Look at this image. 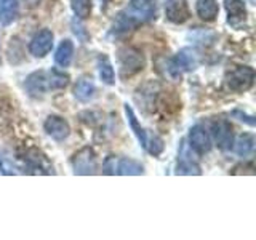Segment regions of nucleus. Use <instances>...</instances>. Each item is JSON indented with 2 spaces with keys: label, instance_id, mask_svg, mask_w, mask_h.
<instances>
[{
  "label": "nucleus",
  "instance_id": "obj_1",
  "mask_svg": "<svg viewBox=\"0 0 256 240\" xmlns=\"http://www.w3.org/2000/svg\"><path fill=\"white\" fill-rule=\"evenodd\" d=\"M157 14V4L156 0H130L126 8H124L120 12L114 22H112V28L109 30L110 37H124L128 32H132L136 29L140 24L149 22L156 18Z\"/></svg>",
  "mask_w": 256,
  "mask_h": 240
},
{
  "label": "nucleus",
  "instance_id": "obj_2",
  "mask_svg": "<svg viewBox=\"0 0 256 240\" xmlns=\"http://www.w3.org/2000/svg\"><path fill=\"white\" fill-rule=\"evenodd\" d=\"M69 84V76L60 72L56 69L50 70H37L32 72V74L26 78V90L32 96H42L46 92H53V90H62L66 88Z\"/></svg>",
  "mask_w": 256,
  "mask_h": 240
},
{
  "label": "nucleus",
  "instance_id": "obj_3",
  "mask_svg": "<svg viewBox=\"0 0 256 240\" xmlns=\"http://www.w3.org/2000/svg\"><path fill=\"white\" fill-rule=\"evenodd\" d=\"M117 61H118V70L120 76L124 78L132 77L138 74L144 68V56L140 50H136L133 46H124L120 48L117 53Z\"/></svg>",
  "mask_w": 256,
  "mask_h": 240
},
{
  "label": "nucleus",
  "instance_id": "obj_4",
  "mask_svg": "<svg viewBox=\"0 0 256 240\" xmlns=\"http://www.w3.org/2000/svg\"><path fill=\"white\" fill-rule=\"evenodd\" d=\"M254 82V69L250 66H237L228 72L226 76V85L229 90L236 93L248 92L253 86Z\"/></svg>",
  "mask_w": 256,
  "mask_h": 240
},
{
  "label": "nucleus",
  "instance_id": "obj_5",
  "mask_svg": "<svg viewBox=\"0 0 256 240\" xmlns=\"http://www.w3.org/2000/svg\"><path fill=\"white\" fill-rule=\"evenodd\" d=\"M210 138H212V142H214L221 150L232 149V144H234L232 125L224 118L213 120L210 126Z\"/></svg>",
  "mask_w": 256,
  "mask_h": 240
},
{
  "label": "nucleus",
  "instance_id": "obj_6",
  "mask_svg": "<svg viewBox=\"0 0 256 240\" xmlns=\"http://www.w3.org/2000/svg\"><path fill=\"white\" fill-rule=\"evenodd\" d=\"M176 173L178 174H200V165L196 158V152L190 149L186 141H181L178 149V165H176Z\"/></svg>",
  "mask_w": 256,
  "mask_h": 240
},
{
  "label": "nucleus",
  "instance_id": "obj_7",
  "mask_svg": "<svg viewBox=\"0 0 256 240\" xmlns=\"http://www.w3.org/2000/svg\"><path fill=\"white\" fill-rule=\"evenodd\" d=\"M72 168L76 174H94L98 170L96 154L92 148H82L72 157Z\"/></svg>",
  "mask_w": 256,
  "mask_h": 240
},
{
  "label": "nucleus",
  "instance_id": "obj_8",
  "mask_svg": "<svg viewBox=\"0 0 256 240\" xmlns=\"http://www.w3.org/2000/svg\"><path fill=\"white\" fill-rule=\"evenodd\" d=\"M188 142L190 149L196 152L197 156H204L208 154L212 149V138L210 133H208L202 125H194L189 130V136H188Z\"/></svg>",
  "mask_w": 256,
  "mask_h": 240
},
{
  "label": "nucleus",
  "instance_id": "obj_9",
  "mask_svg": "<svg viewBox=\"0 0 256 240\" xmlns=\"http://www.w3.org/2000/svg\"><path fill=\"white\" fill-rule=\"evenodd\" d=\"M53 40H54V36L50 29L38 30L37 34L32 37L29 44V53L32 56H36V58H44V56H46L52 52Z\"/></svg>",
  "mask_w": 256,
  "mask_h": 240
},
{
  "label": "nucleus",
  "instance_id": "obj_10",
  "mask_svg": "<svg viewBox=\"0 0 256 240\" xmlns=\"http://www.w3.org/2000/svg\"><path fill=\"white\" fill-rule=\"evenodd\" d=\"M44 128L46 134L54 141H64V140H68V136L70 134L69 122L60 116H48L44 124Z\"/></svg>",
  "mask_w": 256,
  "mask_h": 240
},
{
  "label": "nucleus",
  "instance_id": "obj_11",
  "mask_svg": "<svg viewBox=\"0 0 256 240\" xmlns=\"http://www.w3.org/2000/svg\"><path fill=\"white\" fill-rule=\"evenodd\" d=\"M165 16L173 24H184L190 18V10L188 0H166Z\"/></svg>",
  "mask_w": 256,
  "mask_h": 240
},
{
  "label": "nucleus",
  "instance_id": "obj_12",
  "mask_svg": "<svg viewBox=\"0 0 256 240\" xmlns=\"http://www.w3.org/2000/svg\"><path fill=\"white\" fill-rule=\"evenodd\" d=\"M228 13V24L234 28H240L246 21V6L244 0H224Z\"/></svg>",
  "mask_w": 256,
  "mask_h": 240
},
{
  "label": "nucleus",
  "instance_id": "obj_13",
  "mask_svg": "<svg viewBox=\"0 0 256 240\" xmlns=\"http://www.w3.org/2000/svg\"><path fill=\"white\" fill-rule=\"evenodd\" d=\"M72 58H74V44H72L70 38H64L61 40V44L56 48L54 53V62L58 64L60 68H69Z\"/></svg>",
  "mask_w": 256,
  "mask_h": 240
},
{
  "label": "nucleus",
  "instance_id": "obj_14",
  "mask_svg": "<svg viewBox=\"0 0 256 240\" xmlns=\"http://www.w3.org/2000/svg\"><path fill=\"white\" fill-rule=\"evenodd\" d=\"M196 12L198 18L205 22H212L218 18L220 5L216 0H197L196 2Z\"/></svg>",
  "mask_w": 256,
  "mask_h": 240
},
{
  "label": "nucleus",
  "instance_id": "obj_15",
  "mask_svg": "<svg viewBox=\"0 0 256 240\" xmlns=\"http://www.w3.org/2000/svg\"><path fill=\"white\" fill-rule=\"evenodd\" d=\"M116 173L122 176H136L144 173V166L138 160L130 157H122L116 160Z\"/></svg>",
  "mask_w": 256,
  "mask_h": 240
},
{
  "label": "nucleus",
  "instance_id": "obj_16",
  "mask_svg": "<svg viewBox=\"0 0 256 240\" xmlns=\"http://www.w3.org/2000/svg\"><path fill=\"white\" fill-rule=\"evenodd\" d=\"M157 70L170 82H181V69L176 66V62L170 58H158L156 61Z\"/></svg>",
  "mask_w": 256,
  "mask_h": 240
},
{
  "label": "nucleus",
  "instance_id": "obj_17",
  "mask_svg": "<svg viewBox=\"0 0 256 240\" xmlns=\"http://www.w3.org/2000/svg\"><path fill=\"white\" fill-rule=\"evenodd\" d=\"M20 14L18 0H0V24L8 26L12 24Z\"/></svg>",
  "mask_w": 256,
  "mask_h": 240
},
{
  "label": "nucleus",
  "instance_id": "obj_18",
  "mask_svg": "<svg viewBox=\"0 0 256 240\" xmlns=\"http://www.w3.org/2000/svg\"><path fill=\"white\" fill-rule=\"evenodd\" d=\"M24 160H26L30 168L37 170V173H53V166L48 164V160L45 158V156L40 154L38 150L26 152V157H24Z\"/></svg>",
  "mask_w": 256,
  "mask_h": 240
},
{
  "label": "nucleus",
  "instance_id": "obj_19",
  "mask_svg": "<svg viewBox=\"0 0 256 240\" xmlns=\"http://www.w3.org/2000/svg\"><path fill=\"white\" fill-rule=\"evenodd\" d=\"M125 116H126V118H128V124H130V128H132V132L134 133L136 140H138L141 146H142L144 149H146L148 133H146V130H144V128L141 126V124L138 122V118H136L134 112H133V108H132L128 102H125Z\"/></svg>",
  "mask_w": 256,
  "mask_h": 240
},
{
  "label": "nucleus",
  "instance_id": "obj_20",
  "mask_svg": "<svg viewBox=\"0 0 256 240\" xmlns=\"http://www.w3.org/2000/svg\"><path fill=\"white\" fill-rule=\"evenodd\" d=\"M96 86L90 78H80L74 86V96L82 102H88L94 98Z\"/></svg>",
  "mask_w": 256,
  "mask_h": 240
},
{
  "label": "nucleus",
  "instance_id": "obj_21",
  "mask_svg": "<svg viewBox=\"0 0 256 240\" xmlns=\"http://www.w3.org/2000/svg\"><path fill=\"white\" fill-rule=\"evenodd\" d=\"M234 152L242 158H246L248 156H252V152L254 149V136L250 133H245L242 136H238L237 141L232 144Z\"/></svg>",
  "mask_w": 256,
  "mask_h": 240
},
{
  "label": "nucleus",
  "instance_id": "obj_22",
  "mask_svg": "<svg viewBox=\"0 0 256 240\" xmlns=\"http://www.w3.org/2000/svg\"><path fill=\"white\" fill-rule=\"evenodd\" d=\"M173 61L181 70H194L197 68V56L190 48H182V50H180L178 54L173 58Z\"/></svg>",
  "mask_w": 256,
  "mask_h": 240
},
{
  "label": "nucleus",
  "instance_id": "obj_23",
  "mask_svg": "<svg viewBox=\"0 0 256 240\" xmlns=\"http://www.w3.org/2000/svg\"><path fill=\"white\" fill-rule=\"evenodd\" d=\"M98 74H100V78L102 84H106V85L116 84V72H114V68H112L108 56L101 54L98 58Z\"/></svg>",
  "mask_w": 256,
  "mask_h": 240
},
{
  "label": "nucleus",
  "instance_id": "obj_24",
  "mask_svg": "<svg viewBox=\"0 0 256 240\" xmlns=\"http://www.w3.org/2000/svg\"><path fill=\"white\" fill-rule=\"evenodd\" d=\"M72 12L77 20H88L92 14V0H70Z\"/></svg>",
  "mask_w": 256,
  "mask_h": 240
},
{
  "label": "nucleus",
  "instance_id": "obj_25",
  "mask_svg": "<svg viewBox=\"0 0 256 240\" xmlns=\"http://www.w3.org/2000/svg\"><path fill=\"white\" fill-rule=\"evenodd\" d=\"M146 149L149 150V154H152V156H160V152L164 150V141H162V138H158L157 134L148 138Z\"/></svg>",
  "mask_w": 256,
  "mask_h": 240
},
{
  "label": "nucleus",
  "instance_id": "obj_26",
  "mask_svg": "<svg viewBox=\"0 0 256 240\" xmlns=\"http://www.w3.org/2000/svg\"><path fill=\"white\" fill-rule=\"evenodd\" d=\"M104 173L116 174V157H108V160L104 162Z\"/></svg>",
  "mask_w": 256,
  "mask_h": 240
},
{
  "label": "nucleus",
  "instance_id": "obj_27",
  "mask_svg": "<svg viewBox=\"0 0 256 240\" xmlns=\"http://www.w3.org/2000/svg\"><path fill=\"white\" fill-rule=\"evenodd\" d=\"M72 30H74V34H76V36H78V37H80V40H82V42H84L82 34L88 38V34H86L85 28H84V26H76V22H74V21H72Z\"/></svg>",
  "mask_w": 256,
  "mask_h": 240
},
{
  "label": "nucleus",
  "instance_id": "obj_28",
  "mask_svg": "<svg viewBox=\"0 0 256 240\" xmlns=\"http://www.w3.org/2000/svg\"><path fill=\"white\" fill-rule=\"evenodd\" d=\"M98 2H100L101 8H102V10H104V8H106V6H108V4H109V0H98Z\"/></svg>",
  "mask_w": 256,
  "mask_h": 240
}]
</instances>
